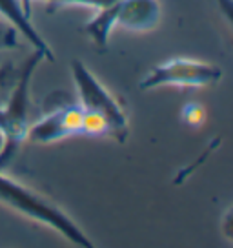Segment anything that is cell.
Here are the masks:
<instances>
[{"label": "cell", "instance_id": "obj_1", "mask_svg": "<svg viewBox=\"0 0 233 248\" xmlns=\"http://www.w3.org/2000/svg\"><path fill=\"white\" fill-rule=\"evenodd\" d=\"M0 204L58 232L78 248H99L77 221L46 195L0 171Z\"/></svg>", "mask_w": 233, "mask_h": 248}, {"label": "cell", "instance_id": "obj_2", "mask_svg": "<svg viewBox=\"0 0 233 248\" xmlns=\"http://www.w3.org/2000/svg\"><path fill=\"white\" fill-rule=\"evenodd\" d=\"M44 61H46V55L37 49L28 57L22 70L18 71L16 78L13 80V88H11L8 101L4 106H0V132L4 135V148L0 152V171L8 168L11 161L15 159L16 152L28 140L29 88H31L35 71Z\"/></svg>", "mask_w": 233, "mask_h": 248}, {"label": "cell", "instance_id": "obj_3", "mask_svg": "<svg viewBox=\"0 0 233 248\" xmlns=\"http://www.w3.org/2000/svg\"><path fill=\"white\" fill-rule=\"evenodd\" d=\"M70 68L77 88V102L86 111H95L104 117L109 124V137L124 144L130 135V123L120 102L106 90V86L95 77L80 59H73L70 62Z\"/></svg>", "mask_w": 233, "mask_h": 248}, {"label": "cell", "instance_id": "obj_4", "mask_svg": "<svg viewBox=\"0 0 233 248\" xmlns=\"http://www.w3.org/2000/svg\"><path fill=\"white\" fill-rule=\"evenodd\" d=\"M222 68L210 62L175 57L157 64L139 82L140 92H149L160 86H180V88H204L222 78Z\"/></svg>", "mask_w": 233, "mask_h": 248}, {"label": "cell", "instance_id": "obj_5", "mask_svg": "<svg viewBox=\"0 0 233 248\" xmlns=\"http://www.w3.org/2000/svg\"><path fill=\"white\" fill-rule=\"evenodd\" d=\"M82 115L84 109L78 102L68 104L55 111L42 113L37 123L29 124L28 140L33 144H53L66 137L82 133Z\"/></svg>", "mask_w": 233, "mask_h": 248}, {"label": "cell", "instance_id": "obj_6", "mask_svg": "<svg viewBox=\"0 0 233 248\" xmlns=\"http://www.w3.org/2000/svg\"><path fill=\"white\" fill-rule=\"evenodd\" d=\"M160 20L159 0H122L118 4L116 26L128 31H151Z\"/></svg>", "mask_w": 233, "mask_h": 248}, {"label": "cell", "instance_id": "obj_7", "mask_svg": "<svg viewBox=\"0 0 233 248\" xmlns=\"http://www.w3.org/2000/svg\"><path fill=\"white\" fill-rule=\"evenodd\" d=\"M0 18H4L6 22H9L24 40H28L37 51H42L46 55V61L55 62L53 49L49 47L44 37L40 35L37 28L33 26L31 18L24 13L20 0H0Z\"/></svg>", "mask_w": 233, "mask_h": 248}, {"label": "cell", "instance_id": "obj_8", "mask_svg": "<svg viewBox=\"0 0 233 248\" xmlns=\"http://www.w3.org/2000/svg\"><path fill=\"white\" fill-rule=\"evenodd\" d=\"M118 4H111L106 8L97 9V13L89 22L84 24V31L87 33V37L93 40L95 46L99 49H106L109 42V35L113 28L116 26V13H118Z\"/></svg>", "mask_w": 233, "mask_h": 248}, {"label": "cell", "instance_id": "obj_9", "mask_svg": "<svg viewBox=\"0 0 233 248\" xmlns=\"http://www.w3.org/2000/svg\"><path fill=\"white\" fill-rule=\"evenodd\" d=\"M80 135H89V137H106L109 135V124L102 115L95 111H86L82 115V133Z\"/></svg>", "mask_w": 233, "mask_h": 248}, {"label": "cell", "instance_id": "obj_10", "mask_svg": "<svg viewBox=\"0 0 233 248\" xmlns=\"http://www.w3.org/2000/svg\"><path fill=\"white\" fill-rule=\"evenodd\" d=\"M42 2H51V4H58V6H86V8H95L101 9L116 2H122V0H42ZM22 4L24 13L29 16V0H20Z\"/></svg>", "mask_w": 233, "mask_h": 248}, {"label": "cell", "instance_id": "obj_11", "mask_svg": "<svg viewBox=\"0 0 233 248\" xmlns=\"http://www.w3.org/2000/svg\"><path fill=\"white\" fill-rule=\"evenodd\" d=\"M180 117H182V123L184 124L199 128L206 121V109L199 102H188V104H184L182 111H180Z\"/></svg>", "mask_w": 233, "mask_h": 248}, {"label": "cell", "instance_id": "obj_12", "mask_svg": "<svg viewBox=\"0 0 233 248\" xmlns=\"http://www.w3.org/2000/svg\"><path fill=\"white\" fill-rule=\"evenodd\" d=\"M18 40H20L18 31L4 18H0V49H16L20 47Z\"/></svg>", "mask_w": 233, "mask_h": 248}, {"label": "cell", "instance_id": "obj_13", "mask_svg": "<svg viewBox=\"0 0 233 248\" xmlns=\"http://www.w3.org/2000/svg\"><path fill=\"white\" fill-rule=\"evenodd\" d=\"M11 75H13V66L11 64H6V66L0 68V88H4L11 82Z\"/></svg>", "mask_w": 233, "mask_h": 248}, {"label": "cell", "instance_id": "obj_14", "mask_svg": "<svg viewBox=\"0 0 233 248\" xmlns=\"http://www.w3.org/2000/svg\"><path fill=\"white\" fill-rule=\"evenodd\" d=\"M218 8L224 11V16L228 18V22H232V13H233V4L232 0H217Z\"/></svg>", "mask_w": 233, "mask_h": 248}, {"label": "cell", "instance_id": "obj_15", "mask_svg": "<svg viewBox=\"0 0 233 248\" xmlns=\"http://www.w3.org/2000/svg\"><path fill=\"white\" fill-rule=\"evenodd\" d=\"M2 148H4V135L0 132V152H2Z\"/></svg>", "mask_w": 233, "mask_h": 248}]
</instances>
